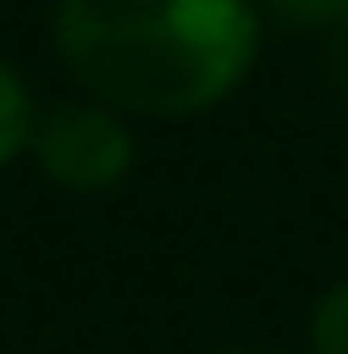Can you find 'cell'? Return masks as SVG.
Segmentation results:
<instances>
[{"label":"cell","mask_w":348,"mask_h":354,"mask_svg":"<svg viewBox=\"0 0 348 354\" xmlns=\"http://www.w3.org/2000/svg\"><path fill=\"white\" fill-rule=\"evenodd\" d=\"M249 0H56V50L68 75L143 118H193L237 93L255 62Z\"/></svg>","instance_id":"cell-1"},{"label":"cell","mask_w":348,"mask_h":354,"mask_svg":"<svg viewBox=\"0 0 348 354\" xmlns=\"http://www.w3.org/2000/svg\"><path fill=\"white\" fill-rule=\"evenodd\" d=\"M311 354H348V280L311 305Z\"/></svg>","instance_id":"cell-4"},{"label":"cell","mask_w":348,"mask_h":354,"mask_svg":"<svg viewBox=\"0 0 348 354\" xmlns=\"http://www.w3.org/2000/svg\"><path fill=\"white\" fill-rule=\"evenodd\" d=\"M268 12L280 19V25H305V31H336L348 19V0H268Z\"/></svg>","instance_id":"cell-5"},{"label":"cell","mask_w":348,"mask_h":354,"mask_svg":"<svg viewBox=\"0 0 348 354\" xmlns=\"http://www.w3.org/2000/svg\"><path fill=\"white\" fill-rule=\"evenodd\" d=\"M31 162L44 168V180H56L68 193H106V187H118L131 174L137 137H131L118 106H106V100H62V106L37 112Z\"/></svg>","instance_id":"cell-2"},{"label":"cell","mask_w":348,"mask_h":354,"mask_svg":"<svg viewBox=\"0 0 348 354\" xmlns=\"http://www.w3.org/2000/svg\"><path fill=\"white\" fill-rule=\"evenodd\" d=\"M31 131H37V106H31V87L19 81L12 62H0V168L31 156Z\"/></svg>","instance_id":"cell-3"},{"label":"cell","mask_w":348,"mask_h":354,"mask_svg":"<svg viewBox=\"0 0 348 354\" xmlns=\"http://www.w3.org/2000/svg\"><path fill=\"white\" fill-rule=\"evenodd\" d=\"M336 81L348 87V19L336 25Z\"/></svg>","instance_id":"cell-6"}]
</instances>
